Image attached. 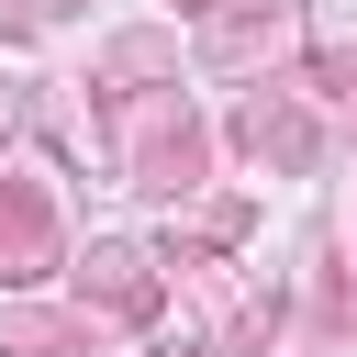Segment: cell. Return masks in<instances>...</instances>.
Masks as SVG:
<instances>
[{
	"mask_svg": "<svg viewBox=\"0 0 357 357\" xmlns=\"http://www.w3.org/2000/svg\"><path fill=\"white\" fill-rule=\"evenodd\" d=\"M279 45H290V0H257V11L212 22V67H257V56H279Z\"/></svg>",
	"mask_w": 357,
	"mask_h": 357,
	"instance_id": "obj_5",
	"label": "cell"
},
{
	"mask_svg": "<svg viewBox=\"0 0 357 357\" xmlns=\"http://www.w3.org/2000/svg\"><path fill=\"white\" fill-rule=\"evenodd\" d=\"M190 11H212V0H190Z\"/></svg>",
	"mask_w": 357,
	"mask_h": 357,
	"instance_id": "obj_9",
	"label": "cell"
},
{
	"mask_svg": "<svg viewBox=\"0 0 357 357\" xmlns=\"http://www.w3.org/2000/svg\"><path fill=\"white\" fill-rule=\"evenodd\" d=\"M45 268H56V201L0 167V290H22V279H45Z\"/></svg>",
	"mask_w": 357,
	"mask_h": 357,
	"instance_id": "obj_4",
	"label": "cell"
},
{
	"mask_svg": "<svg viewBox=\"0 0 357 357\" xmlns=\"http://www.w3.org/2000/svg\"><path fill=\"white\" fill-rule=\"evenodd\" d=\"M234 145H245L257 167H279V178H301V167L324 156V134H312V112H301L290 89H257V100L234 112Z\"/></svg>",
	"mask_w": 357,
	"mask_h": 357,
	"instance_id": "obj_3",
	"label": "cell"
},
{
	"mask_svg": "<svg viewBox=\"0 0 357 357\" xmlns=\"http://www.w3.org/2000/svg\"><path fill=\"white\" fill-rule=\"evenodd\" d=\"M78 301H100L112 324H156V301H167V279H156V257H145V245H123V234H100V245L78 257Z\"/></svg>",
	"mask_w": 357,
	"mask_h": 357,
	"instance_id": "obj_2",
	"label": "cell"
},
{
	"mask_svg": "<svg viewBox=\"0 0 357 357\" xmlns=\"http://www.w3.org/2000/svg\"><path fill=\"white\" fill-rule=\"evenodd\" d=\"M0 357H89V324H67V312H0Z\"/></svg>",
	"mask_w": 357,
	"mask_h": 357,
	"instance_id": "obj_6",
	"label": "cell"
},
{
	"mask_svg": "<svg viewBox=\"0 0 357 357\" xmlns=\"http://www.w3.org/2000/svg\"><path fill=\"white\" fill-rule=\"evenodd\" d=\"M312 89H335V100H346V123H357V56H312Z\"/></svg>",
	"mask_w": 357,
	"mask_h": 357,
	"instance_id": "obj_7",
	"label": "cell"
},
{
	"mask_svg": "<svg viewBox=\"0 0 357 357\" xmlns=\"http://www.w3.org/2000/svg\"><path fill=\"white\" fill-rule=\"evenodd\" d=\"M112 112H123V178H134V190H156V201H190V190H201V167H212L201 112H190L178 89H112Z\"/></svg>",
	"mask_w": 357,
	"mask_h": 357,
	"instance_id": "obj_1",
	"label": "cell"
},
{
	"mask_svg": "<svg viewBox=\"0 0 357 357\" xmlns=\"http://www.w3.org/2000/svg\"><path fill=\"white\" fill-rule=\"evenodd\" d=\"M167 357H201V346H167Z\"/></svg>",
	"mask_w": 357,
	"mask_h": 357,
	"instance_id": "obj_8",
	"label": "cell"
}]
</instances>
